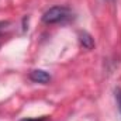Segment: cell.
<instances>
[{
  "label": "cell",
  "instance_id": "obj_1",
  "mask_svg": "<svg viewBox=\"0 0 121 121\" xmlns=\"http://www.w3.org/2000/svg\"><path fill=\"white\" fill-rule=\"evenodd\" d=\"M70 17H72V11L68 7L55 6L44 13L42 21L45 24H58V23H65V21L70 20Z\"/></svg>",
  "mask_w": 121,
  "mask_h": 121
},
{
  "label": "cell",
  "instance_id": "obj_2",
  "mask_svg": "<svg viewBox=\"0 0 121 121\" xmlns=\"http://www.w3.org/2000/svg\"><path fill=\"white\" fill-rule=\"evenodd\" d=\"M28 78L32 82H35V83H48L51 80V75L48 72L42 70V69H34V70H31Z\"/></svg>",
  "mask_w": 121,
  "mask_h": 121
},
{
  "label": "cell",
  "instance_id": "obj_3",
  "mask_svg": "<svg viewBox=\"0 0 121 121\" xmlns=\"http://www.w3.org/2000/svg\"><path fill=\"white\" fill-rule=\"evenodd\" d=\"M79 42H80V45H82L83 48H86V49H91V48L94 47V39H93V37H91L89 32H86V31H80V32H79Z\"/></svg>",
  "mask_w": 121,
  "mask_h": 121
},
{
  "label": "cell",
  "instance_id": "obj_4",
  "mask_svg": "<svg viewBox=\"0 0 121 121\" xmlns=\"http://www.w3.org/2000/svg\"><path fill=\"white\" fill-rule=\"evenodd\" d=\"M114 96H116V100H117V104H118V110L121 113V87H117L114 90Z\"/></svg>",
  "mask_w": 121,
  "mask_h": 121
},
{
  "label": "cell",
  "instance_id": "obj_5",
  "mask_svg": "<svg viewBox=\"0 0 121 121\" xmlns=\"http://www.w3.org/2000/svg\"><path fill=\"white\" fill-rule=\"evenodd\" d=\"M7 26H9V21H3V20L0 21V34L6 30V27H7Z\"/></svg>",
  "mask_w": 121,
  "mask_h": 121
},
{
  "label": "cell",
  "instance_id": "obj_6",
  "mask_svg": "<svg viewBox=\"0 0 121 121\" xmlns=\"http://www.w3.org/2000/svg\"><path fill=\"white\" fill-rule=\"evenodd\" d=\"M21 121H47L45 117H39V118H23Z\"/></svg>",
  "mask_w": 121,
  "mask_h": 121
},
{
  "label": "cell",
  "instance_id": "obj_7",
  "mask_svg": "<svg viewBox=\"0 0 121 121\" xmlns=\"http://www.w3.org/2000/svg\"><path fill=\"white\" fill-rule=\"evenodd\" d=\"M108 1H113V0H108Z\"/></svg>",
  "mask_w": 121,
  "mask_h": 121
}]
</instances>
